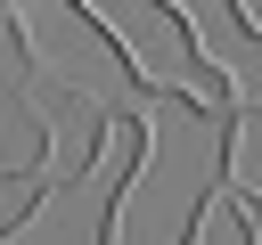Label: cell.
I'll list each match as a JSON object with an SVG mask.
<instances>
[{"label": "cell", "mask_w": 262, "mask_h": 245, "mask_svg": "<svg viewBox=\"0 0 262 245\" xmlns=\"http://www.w3.org/2000/svg\"><path fill=\"white\" fill-rule=\"evenodd\" d=\"M229 8H237V24H246V33L262 41V0H229Z\"/></svg>", "instance_id": "7a4b0ae2"}, {"label": "cell", "mask_w": 262, "mask_h": 245, "mask_svg": "<svg viewBox=\"0 0 262 245\" xmlns=\"http://www.w3.org/2000/svg\"><path fill=\"white\" fill-rule=\"evenodd\" d=\"M221 188H237V204H262V106H229L221 122Z\"/></svg>", "instance_id": "6da1fadb"}]
</instances>
